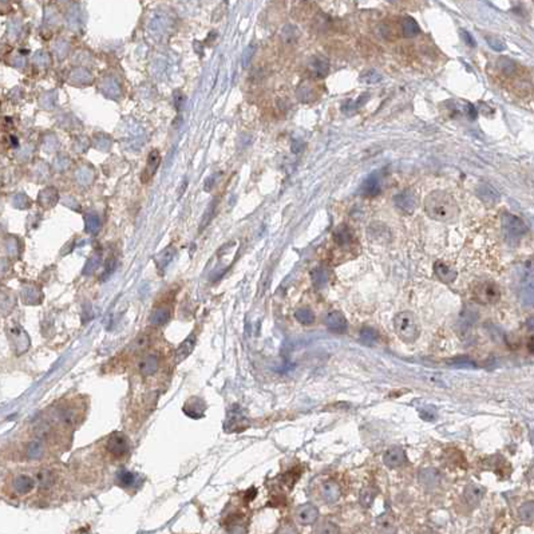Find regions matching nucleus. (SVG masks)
Returning <instances> with one entry per match:
<instances>
[{
    "mask_svg": "<svg viewBox=\"0 0 534 534\" xmlns=\"http://www.w3.org/2000/svg\"><path fill=\"white\" fill-rule=\"evenodd\" d=\"M426 212L437 221H454L458 217V206L450 194L445 192H433L426 200Z\"/></svg>",
    "mask_w": 534,
    "mask_h": 534,
    "instance_id": "nucleus-1",
    "label": "nucleus"
},
{
    "mask_svg": "<svg viewBox=\"0 0 534 534\" xmlns=\"http://www.w3.org/2000/svg\"><path fill=\"white\" fill-rule=\"evenodd\" d=\"M395 332L403 342L414 343L419 337V325L411 312H399L394 319Z\"/></svg>",
    "mask_w": 534,
    "mask_h": 534,
    "instance_id": "nucleus-2",
    "label": "nucleus"
},
{
    "mask_svg": "<svg viewBox=\"0 0 534 534\" xmlns=\"http://www.w3.org/2000/svg\"><path fill=\"white\" fill-rule=\"evenodd\" d=\"M473 299L481 304H494L501 299V291L498 285L490 281L478 283L473 288Z\"/></svg>",
    "mask_w": 534,
    "mask_h": 534,
    "instance_id": "nucleus-3",
    "label": "nucleus"
},
{
    "mask_svg": "<svg viewBox=\"0 0 534 534\" xmlns=\"http://www.w3.org/2000/svg\"><path fill=\"white\" fill-rule=\"evenodd\" d=\"M502 228L506 233V237L513 238V240L525 236L526 232H528L526 224L520 217L510 215V213H504V216H502Z\"/></svg>",
    "mask_w": 534,
    "mask_h": 534,
    "instance_id": "nucleus-4",
    "label": "nucleus"
},
{
    "mask_svg": "<svg viewBox=\"0 0 534 534\" xmlns=\"http://www.w3.org/2000/svg\"><path fill=\"white\" fill-rule=\"evenodd\" d=\"M319 509L312 504H304L296 509V521L302 526L313 525L319 520Z\"/></svg>",
    "mask_w": 534,
    "mask_h": 534,
    "instance_id": "nucleus-5",
    "label": "nucleus"
},
{
    "mask_svg": "<svg viewBox=\"0 0 534 534\" xmlns=\"http://www.w3.org/2000/svg\"><path fill=\"white\" fill-rule=\"evenodd\" d=\"M324 324L325 327L336 333H344L348 328L346 316L339 311H329L324 316Z\"/></svg>",
    "mask_w": 534,
    "mask_h": 534,
    "instance_id": "nucleus-6",
    "label": "nucleus"
},
{
    "mask_svg": "<svg viewBox=\"0 0 534 534\" xmlns=\"http://www.w3.org/2000/svg\"><path fill=\"white\" fill-rule=\"evenodd\" d=\"M320 495L327 504H336L342 497V487L335 481H325L320 486Z\"/></svg>",
    "mask_w": 534,
    "mask_h": 534,
    "instance_id": "nucleus-7",
    "label": "nucleus"
},
{
    "mask_svg": "<svg viewBox=\"0 0 534 534\" xmlns=\"http://www.w3.org/2000/svg\"><path fill=\"white\" fill-rule=\"evenodd\" d=\"M406 453L403 450L402 447H391L388 450L385 451L384 456H383V462L387 467L390 468H398L400 466L406 463Z\"/></svg>",
    "mask_w": 534,
    "mask_h": 534,
    "instance_id": "nucleus-8",
    "label": "nucleus"
},
{
    "mask_svg": "<svg viewBox=\"0 0 534 534\" xmlns=\"http://www.w3.org/2000/svg\"><path fill=\"white\" fill-rule=\"evenodd\" d=\"M485 494H486V487L478 485V483H470V485L464 487L463 491L464 499L471 508H477L478 505L482 502Z\"/></svg>",
    "mask_w": 534,
    "mask_h": 534,
    "instance_id": "nucleus-9",
    "label": "nucleus"
},
{
    "mask_svg": "<svg viewBox=\"0 0 534 534\" xmlns=\"http://www.w3.org/2000/svg\"><path fill=\"white\" fill-rule=\"evenodd\" d=\"M394 201L395 205L404 213H412L415 210L416 205H418V200H416L415 194L412 192H407V190L399 193L398 196H395Z\"/></svg>",
    "mask_w": 534,
    "mask_h": 534,
    "instance_id": "nucleus-10",
    "label": "nucleus"
},
{
    "mask_svg": "<svg viewBox=\"0 0 534 534\" xmlns=\"http://www.w3.org/2000/svg\"><path fill=\"white\" fill-rule=\"evenodd\" d=\"M434 273H435V276L438 277L439 280L442 281V283H446V284L454 283L457 276H458V273H457L454 268L442 263V261H438V263L434 264Z\"/></svg>",
    "mask_w": 534,
    "mask_h": 534,
    "instance_id": "nucleus-11",
    "label": "nucleus"
},
{
    "mask_svg": "<svg viewBox=\"0 0 534 534\" xmlns=\"http://www.w3.org/2000/svg\"><path fill=\"white\" fill-rule=\"evenodd\" d=\"M107 449H109L114 456L121 457L123 456L127 450V441L126 437L122 435V434H114L111 438L109 439V443H107Z\"/></svg>",
    "mask_w": 534,
    "mask_h": 534,
    "instance_id": "nucleus-12",
    "label": "nucleus"
},
{
    "mask_svg": "<svg viewBox=\"0 0 534 534\" xmlns=\"http://www.w3.org/2000/svg\"><path fill=\"white\" fill-rule=\"evenodd\" d=\"M311 280H312V285H313L316 289L325 288L327 284L329 283L328 269H325V268H323V267H317V268H315V269H312Z\"/></svg>",
    "mask_w": 534,
    "mask_h": 534,
    "instance_id": "nucleus-13",
    "label": "nucleus"
},
{
    "mask_svg": "<svg viewBox=\"0 0 534 534\" xmlns=\"http://www.w3.org/2000/svg\"><path fill=\"white\" fill-rule=\"evenodd\" d=\"M419 481L422 485L427 487H434L439 485L441 474L437 468H423L419 473Z\"/></svg>",
    "mask_w": 534,
    "mask_h": 534,
    "instance_id": "nucleus-14",
    "label": "nucleus"
},
{
    "mask_svg": "<svg viewBox=\"0 0 534 534\" xmlns=\"http://www.w3.org/2000/svg\"><path fill=\"white\" fill-rule=\"evenodd\" d=\"M362 193L367 197H375L381 193V181L377 175H371L362 185Z\"/></svg>",
    "mask_w": 534,
    "mask_h": 534,
    "instance_id": "nucleus-15",
    "label": "nucleus"
},
{
    "mask_svg": "<svg viewBox=\"0 0 534 534\" xmlns=\"http://www.w3.org/2000/svg\"><path fill=\"white\" fill-rule=\"evenodd\" d=\"M333 241L336 242L337 245L340 246L348 245L351 241H352V233H351L350 228L346 227V225H340V227L333 232Z\"/></svg>",
    "mask_w": 534,
    "mask_h": 534,
    "instance_id": "nucleus-16",
    "label": "nucleus"
},
{
    "mask_svg": "<svg viewBox=\"0 0 534 534\" xmlns=\"http://www.w3.org/2000/svg\"><path fill=\"white\" fill-rule=\"evenodd\" d=\"M312 75L316 78H324L329 71V63L324 58H316L311 63Z\"/></svg>",
    "mask_w": 534,
    "mask_h": 534,
    "instance_id": "nucleus-17",
    "label": "nucleus"
},
{
    "mask_svg": "<svg viewBox=\"0 0 534 534\" xmlns=\"http://www.w3.org/2000/svg\"><path fill=\"white\" fill-rule=\"evenodd\" d=\"M368 232H370V237H371L372 240L379 241V242H385V241L390 240V232H388V229L385 228L384 225H381V224H374Z\"/></svg>",
    "mask_w": 534,
    "mask_h": 534,
    "instance_id": "nucleus-18",
    "label": "nucleus"
},
{
    "mask_svg": "<svg viewBox=\"0 0 534 534\" xmlns=\"http://www.w3.org/2000/svg\"><path fill=\"white\" fill-rule=\"evenodd\" d=\"M378 528L381 530V532H385V533H395L396 532V525H395L394 517L391 514H381L377 518Z\"/></svg>",
    "mask_w": 534,
    "mask_h": 534,
    "instance_id": "nucleus-19",
    "label": "nucleus"
},
{
    "mask_svg": "<svg viewBox=\"0 0 534 534\" xmlns=\"http://www.w3.org/2000/svg\"><path fill=\"white\" fill-rule=\"evenodd\" d=\"M402 30L403 35L407 36V38H414L419 34V26L416 23L415 19L410 18V16H406L403 18L402 20Z\"/></svg>",
    "mask_w": 534,
    "mask_h": 534,
    "instance_id": "nucleus-20",
    "label": "nucleus"
},
{
    "mask_svg": "<svg viewBox=\"0 0 534 534\" xmlns=\"http://www.w3.org/2000/svg\"><path fill=\"white\" fill-rule=\"evenodd\" d=\"M478 196L486 202H495L499 198V193L493 186L487 184H482L478 188Z\"/></svg>",
    "mask_w": 534,
    "mask_h": 534,
    "instance_id": "nucleus-21",
    "label": "nucleus"
},
{
    "mask_svg": "<svg viewBox=\"0 0 534 534\" xmlns=\"http://www.w3.org/2000/svg\"><path fill=\"white\" fill-rule=\"evenodd\" d=\"M477 319H478L477 312L474 311V309H466V308H464L463 312H462V315H459L460 328L467 329L468 331V329L471 328V327L475 324Z\"/></svg>",
    "mask_w": 534,
    "mask_h": 534,
    "instance_id": "nucleus-22",
    "label": "nucleus"
},
{
    "mask_svg": "<svg viewBox=\"0 0 534 534\" xmlns=\"http://www.w3.org/2000/svg\"><path fill=\"white\" fill-rule=\"evenodd\" d=\"M378 339H379V333L372 327H364L360 331V340L366 346H374L378 342Z\"/></svg>",
    "mask_w": 534,
    "mask_h": 534,
    "instance_id": "nucleus-23",
    "label": "nucleus"
},
{
    "mask_svg": "<svg viewBox=\"0 0 534 534\" xmlns=\"http://www.w3.org/2000/svg\"><path fill=\"white\" fill-rule=\"evenodd\" d=\"M194 344H196V337H194V335H192V336L188 337V339L181 344L180 348L177 350V362L184 360L185 358L192 352Z\"/></svg>",
    "mask_w": 534,
    "mask_h": 534,
    "instance_id": "nucleus-24",
    "label": "nucleus"
},
{
    "mask_svg": "<svg viewBox=\"0 0 534 534\" xmlns=\"http://www.w3.org/2000/svg\"><path fill=\"white\" fill-rule=\"evenodd\" d=\"M518 516L521 518L522 522L525 524H533L534 520V504L530 501V502H526L518 510Z\"/></svg>",
    "mask_w": 534,
    "mask_h": 534,
    "instance_id": "nucleus-25",
    "label": "nucleus"
},
{
    "mask_svg": "<svg viewBox=\"0 0 534 534\" xmlns=\"http://www.w3.org/2000/svg\"><path fill=\"white\" fill-rule=\"evenodd\" d=\"M295 317L298 321H300L302 324H312L315 321V313L309 309V308H299L295 312Z\"/></svg>",
    "mask_w": 534,
    "mask_h": 534,
    "instance_id": "nucleus-26",
    "label": "nucleus"
},
{
    "mask_svg": "<svg viewBox=\"0 0 534 534\" xmlns=\"http://www.w3.org/2000/svg\"><path fill=\"white\" fill-rule=\"evenodd\" d=\"M377 498V493L371 487H366L360 491V505L363 508H370L374 502V499Z\"/></svg>",
    "mask_w": 534,
    "mask_h": 534,
    "instance_id": "nucleus-27",
    "label": "nucleus"
},
{
    "mask_svg": "<svg viewBox=\"0 0 534 534\" xmlns=\"http://www.w3.org/2000/svg\"><path fill=\"white\" fill-rule=\"evenodd\" d=\"M360 80L362 82H364V83H368V84H374V83H381V80H383V75L379 73V71L377 70H368L366 71V73H363L362 74V76H360Z\"/></svg>",
    "mask_w": 534,
    "mask_h": 534,
    "instance_id": "nucleus-28",
    "label": "nucleus"
},
{
    "mask_svg": "<svg viewBox=\"0 0 534 534\" xmlns=\"http://www.w3.org/2000/svg\"><path fill=\"white\" fill-rule=\"evenodd\" d=\"M158 367V360L155 356H148L146 359H145V362L142 364H141V370H142V372H144L145 375H150V374H153L155 370H157Z\"/></svg>",
    "mask_w": 534,
    "mask_h": 534,
    "instance_id": "nucleus-29",
    "label": "nucleus"
},
{
    "mask_svg": "<svg viewBox=\"0 0 534 534\" xmlns=\"http://www.w3.org/2000/svg\"><path fill=\"white\" fill-rule=\"evenodd\" d=\"M498 69L499 71H502L505 75H510L516 70V65H514V62L510 61L509 58H499Z\"/></svg>",
    "mask_w": 534,
    "mask_h": 534,
    "instance_id": "nucleus-30",
    "label": "nucleus"
},
{
    "mask_svg": "<svg viewBox=\"0 0 534 534\" xmlns=\"http://www.w3.org/2000/svg\"><path fill=\"white\" fill-rule=\"evenodd\" d=\"M316 533L337 534V533H340V529H339V526L335 525L333 522L324 521V522H321V525L316 529Z\"/></svg>",
    "mask_w": 534,
    "mask_h": 534,
    "instance_id": "nucleus-31",
    "label": "nucleus"
},
{
    "mask_svg": "<svg viewBox=\"0 0 534 534\" xmlns=\"http://www.w3.org/2000/svg\"><path fill=\"white\" fill-rule=\"evenodd\" d=\"M32 485H34L32 481H31L28 477H26V475H20V477H18L16 482H15V487H16V490L22 491V493H26V491L31 490Z\"/></svg>",
    "mask_w": 534,
    "mask_h": 534,
    "instance_id": "nucleus-32",
    "label": "nucleus"
},
{
    "mask_svg": "<svg viewBox=\"0 0 534 534\" xmlns=\"http://www.w3.org/2000/svg\"><path fill=\"white\" fill-rule=\"evenodd\" d=\"M312 92H313V90H312L309 84H303L302 87L299 88V99H302L303 102H309L312 99Z\"/></svg>",
    "mask_w": 534,
    "mask_h": 534,
    "instance_id": "nucleus-33",
    "label": "nucleus"
},
{
    "mask_svg": "<svg viewBox=\"0 0 534 534\" xmlns=\"http://www.w3.org/2000/svg\"><path fill=\"white\" fill-rule=\"evenodd\" d=\"M38 479H39V482H40V486L47 487L53 483L54 475H53V473H50V471L46 470V471H42L40 474H38Z\"/></svg>",
    "mask_w": 534,
    "mask_h": 534,
    "instance_id": "nucleus-34",
    "label": "nucleus"
},
{
    "mask_svg": "<svg viewBox=\"0 0 534 534\" xmlns=\"http://www.w3.org/2000/svg\"><path fill=\"white\" fill-rule=\"evenodd\" d=\"M487 43L495 51H504L505 50V43L501 39H497V38H491V36L487 38Z\"/></svg>",
    "mask_w": 534,
    "mask_h": 534,
    "instance_id": "nucleus-35",
    "label": "nucleus"
},
{
    "mask_svg": "<svg viewBox=\"0 0 534 534\" xmlns=\"http://www.w3.org/2000/svg\"><path fill=\"white\" fill-rule=\"evenodd\" d=\"M167 319V313L166 312H161V311H158L155 312L153 316H152V321L153 323H155V324H161V323H165Z\"/></svg>",
    "mask_w": 534,
    "mask_h": 534,
    "instance_id": "nucleus-36",
    "label": "nucleus"
},
{
    "mask_svg": "<svg viewBox=\"0 0 534 534\" xmlns=\"http://www.w3.org/2000/svg\"><path fill=\"white\" fill-rule=\"evenodd\" d=\"M462 35H463V38H464V42H466V43H467L468 46H471V47H475V46H477V43H475V40H474L473 35H471V34H468L467 31L462 30Z\"/></svg>",
    "mask_w": 534,
    "mask_h": 534,
    "instance_id": "nucleus-37",
    "label": "nucleus"
},
{
    "mask_svg": "<svg viewBox=\"0 0 534 534\" xmlns=\"http://www.w3.org/2000/svg\"><path fill=\"white\" fill-rule=\"evenodd\" d=\"M119 478H121V482H123V483H127V485H129V483H132L133 479H134V475H133V474H130V473H127V471H123V473L121 474V477H119Z\"/></svg>",
    "mask_w": 534,
    "mask_h": 534,
    "instance_id": "nucleus-38",
    "label": "nucleus"
},
{
    "mask_svg": "<svg viewBox=\"0 0 534 534\" xmlns=\"http://www.w3.org/2000/svg\"><path fill=\"white\" fill-rule=\"evenodd\" d=\"M467 114L471 119H474L475 117H477V111H475V107H474L473 105H468L467 106Z\"/></svg>",
    "mask_w": 534,
    "mask_h": 534,
    "instance_id": "nucleus-39",
    "label": "nucleus"
},
{
    "mask_svg": "<svg viewBox=\"0 0 534 534\" xmlns=\"http://www.w3.org/2000/svg\"><path fill=\"white\" fill-rule=\"evenodd\" d=\"M388 1H390V3H396L398 0H388Z\"/></svg>",
    "mask_w": 534,
    "mask_h": 534,
    "instance_id": "nucleus-40",
    "label": "nucleus"
}]
</instances>
